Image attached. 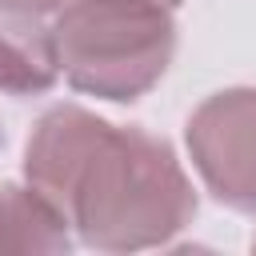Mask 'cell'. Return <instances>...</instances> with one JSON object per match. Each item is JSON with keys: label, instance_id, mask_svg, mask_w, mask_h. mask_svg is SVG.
<instances>
[{"label": "cell", "instance_id": "cell-1", "mask_svg": "<svg viewBox=\"0 0 256 256\" xmlns=\"http://www.w3.org/2000/svg\"><path fill=\"white\" fill-rule=\"evenodd\" d=\"M24 172L80 240L104 252L168 244L196 212L192 184L164 140L140 128H112L76 104L40 116Z\"/></svg>", "mask_w": 256, "mask_h": 256}, {"label": "cell", "instance_id": "cell-2", "mask_svg": "<svg viewBox=\"0 0 256 256\" xmlns=\"http://www.w3.org/2000/svg\"><path fill=\"white\" fill-rule=\"evenodd\" d=\"M60 72L104 100L144 96L168 68L176 24L160 0H72L52 28Z\"/></svg>", "mask_w": 256, "mask_h": 256}, {"label": "cell", "instance_id": "cell-3", "mask_svg": "<svg viewBox=\"0 0 256 256\" xmlns=\"http://www.w3.org/2000/svg\"><path fill=\"white\" fill-rule=\"evenodd\" d=\"M188 152L216 200L256 212V88L208 96L188 120Z\"/></svg>", "mask_w": 256, "mask_h": 256}, {"label": "cell", "instance_id": "cell-4", "mask_svg": "<svg viewBox=\"0 0 256 256\" xmlns=\"http://www.w3.org/2000/svg\"><path fill=\"white\" fill-rule=\"evenodd\" d=\"M60 60L52 28L36 20V12L0 4V92L36 96L56 84Z\"/></svg>", "mask_w": 256, "mask_h": 256}, {"label": "cell", "instance_id": "cell-5", "mask_svg": "<svg viewBox=\"0 0 256 256\" xmlns=\"http://www.w3.org/2000/svg\"><path fill=\"white\" fill-rule=\"evenodd\" d=\"M68 216L40 192L0 184V252H64Z\"/></svg>", "mask_w": 256, "mask_h": 256}, {"label": "cell", "instance_id": "cell-6", "mask_svg": "<svg viewBox=\"0 0 256 256\" xmlns=\"http://www.w3.org/2000/svg\"><path fill=\"white\" fill-rule=\"evenodd\" d=\"M0 4H12V8H24V12H52V8H60L64 0H0Z\"/></svg>", "mask_w": 256, "mask_h": 256}, {"label": "cell", "instance_id": "cell-7", "mask_svg": "<svg viewBox=\"0 0 256 256\" xmlns=\"http://www.w3.org/2000/svg\"><path fill=\"white\" fill-rule=\"evenodd\" d=\"M160 4H168V8H172V4H180V0H160Z\"/></svg>", "mask_w": 256, "mask_h": 256}]
</instances>
